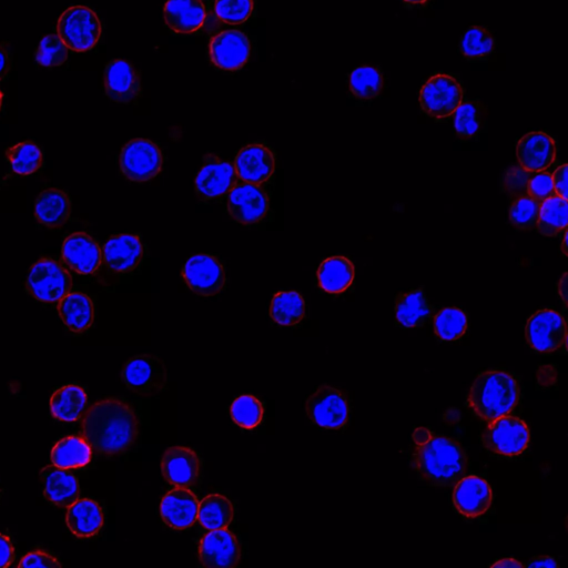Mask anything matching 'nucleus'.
Segmentation results:
<instances>
[{
  "label": "nucleus",
  "mask_w": 568,
  "mask_h": 568,
  "mask_svg": "<svg viewBox=\"0 0 568 568\" xmlns=\"http://www.w3.org/2000/svg\"><path fill=\"white\" fill-rule=\"evenodd\" d=\"M7 159L15 174L20 176L33 175L43 165L42 150L32 141L8 149Z\"/></svg>",
  "instance_id": "40"
},
{
  "label": "nucleus",
  "mask_w": 568,
  "mask_h": 568,
  "mask_svg": "<svg viewBox=\"0 0 568 568\" xmlns=\"http://www.w3.org/2000/svg\"><path fill=\"white\" fill-rule=\"evenodd\" d=\"M463 98L464 91L459 81L445 74L431 77L420 91V104L424 113L438 120L453 116L463 103Z\"/></svg>",
  "instance_id": "5"
},
{
  "label": "nucleus",
  "mask_w": 568,
  "mask_h": 568,
  "mask_svg": "<svg viewBox=\"0 0 568 568\" xmlns=\"http://www.w3.org/2000/svg\"><path fill=\"white\" fill-rule=\"evenodd\" d=\"M527 195L539 204L556 196L552 175L544 171L533 172L529 186H527Z\"/></svg>",
  "instance_id": "47"
},
{
  "label": "nucleus",
  "mask_w": 568,
  "mask_h": 568,
  "mask_svg": "<svg viewBox=\"0 0 568 568\" xmlns=\"http://www.w3.org/2000/svg\"><path fill=\"white\" fill-rule=\"evenodd\" d=\"M233 166L243 182L261 186L275 174L276 159L269 147L250 144L238 152Z\"/></svg>",
  "instance_id": "18"
},
{
  "label": "nucleus",
  "mask_w": 568,
  "mask_h": 568,
  "mask_svg": "<svg viewBox=\"0 0 568 568\" xmlns=\"http://www.w3.org/2000/svg\"><path fill=\"white\" fill-rule=\"evenodd\" d=\"M466 330H468V317L461 309L446 308L434 318L435 334L443 341L459 340Z\"/></svg>",
  "instance_id": "41"
},
{
  "label": "nucleus",
  "mask_w": 568,
  "mask_h": 568,
  "mask_svg": "<svg viewBox=\"0 0 568 568\" xmlns=\"http://www.w3.org/2000/svg\"><path fill=\"white\" fill-rule=\"evenodd\" d=\"M493 500L491 486L479 476H464L453 492L455 509L468 519H476L490 510Z\"/></svg>",
  "instance_id": "22"
},
{
  "label": "nucleus",
  "mask_w": 568,
  "mask_h": 568,
  "mask_svg": "<svg viewBox=\"0 0 568 568\" xmlns=\"http://www.w3.org/2000/svg\"><path fill=\"white\" fill-rule=\"evenodd\" d=\"M482 440L493 454L514 458L529 448L530 431L521 419L504 415L490 423Z\"/></svg>",
  "instance_id": "8"
},
{
  "label": "nucleus",
  "mask_w": 568,
  "mask_h": 568,
  "mask_svg": "<svg viewBox=\"0 0 568 568\" xmlns=\"http://www.w3.org/2000/svg\"><path fill=\"white\" fill-rule=\"evenodd\" d=\"M52 461L59 469L84 468L91 461V446L79 436H69L55 445Z\"/></svg>",
  "instance_id": "34"
},
{
  "label": "nucleus",
  "mask_w": 568,
  "mask_h": 568,
  "mask_svg": "<svg viewBox=\"0 0 568 568\" xmlns=\"http://www.w3.org/2000/svg\"><path fill=\"white\" fill-rule=\"evenodd\" d=\"M12 67V57L8 44H0V81L4 80Z\"/></svg>",
  "instance_id": "51"
},
{
  "label": "nucleus",
  "mask_w": 568,
  "mask_h": 568,
  "mask_svg": "<svg viewBox=\"0 0 568 568\" xmlns=\"http://www.w3.org/2000/svg\"><path fill=\"white\" fill-rule=\"evenodd\" d=\"M121 375L126 387L139 395L164 391L168 384L167 365L156 355H137L125 364Z\"/></svg>",
  "instance_id": "9"
},
{
  "label": "nucleus",
  "mask_w": 568,
  "mask_h": 568,
  "mask_svg": "<svg viewBox=\"0 0 568 568\" xmlns=\"http://www.w3.org/2000/svg\"><path fill=\"white\" fill-rule=\"evenodd\" d=\"M241 559L237 537L227 529L210 531L199 544V560L209 568L236 567Z\"/></svg>",
  "instance_id": "16"
},
{
  "label": "nucleus",
  "mask_w": 568,
  "mask_h": 568,
  "mask_svg": "<svg viewBox=\"0 0 568 568\" xmlns=\"http://www.w3.org/2000/svg\"><path fill=\"white\" fill-rule=\"evenodd\" d=\"M539 202L529 196L516 198L510 209V221L516 229H536L540 212Z\"/></svg>",
  "instance_id": "43"
},
{
  "label": "nucleus",
  "mask_w": 568,
  "mask_h": 568,
  "mask_svg": "<svg viewBox=\"0 0 568 568\" xmlns=\"http://www.w3.org/2000/svg\"><path fill=\"white\" fill-rule=\"evenodd\" d=\"M144 257V246L137 236L118 235L111 237L103 249L107 268L118 275L134 271Z\"/></svg>",
  "instance_id": "23"
},
{
  "label": "nucleus",
  "mask_w": 568,
  "mask_h": 568,
  "mask_svg": "<svg viewBox=\"0 0 568 568\" xmlns=\"http://www.w3.org/2000/svg\"><path fill=\"white\" fill-rule=\"evenodd\" d=\"M87 394L78 385H67L56 391L50 400V411L64 422L79 420L86 410Z\"/></svg>",
  "instance_id": "33"
},
{
  "label": "nucleus",
  "mask_w": 568,
  "mask_h": 568,
  "mask_svg": "<svg viewBox=\"0 0 568 568\" xmlns=\"http://www.w3.org/2000/svg\"><path fill=\"white\" fill-rule=\"evenodd\" d=\"M493 568L496 567H502V568H521L523 567V564H521L520 562H517L514 559H504L501 560L499 562H496L495 564L492 565Z\"/></svg>",
  "instance_id": "54"
},
{
  "label": "nucleus",
  "mask_w": 568,
  "mask_h": 568,
  "mask_svg": "<svg viewBox=\"0 0 568 568\" xmlns=\"http://www.w3.org/2000/svg\"><path fill=\"white\" fill-rule=\"evenodd\" d=\"M84 439L91 448L105 455L127 452L139 434V421L133 408L118 399L99 401L86 412Z\"/></svg>",
  "instance_id": "1"
},
{
  "label": "nucleus",
  "mask_w": 568,
  "mask_h": 568,
  "mask_svg": "<svg viewBox=\"0 0 568 568\" xmlns=\"http://www.w3.org/2000/svg\"><path fill=\"white\" fill-rule=\"evenodd\" d=\"M568 225L567 199L556 195L540 205L539 221L536 229L542 236L556 237L566 231Z\"/></svg>",
  "instance_id": "36"
},
{
  "label": "nucleus",
  "mask_w": 568,
  "mask_h": 568,
  "mask_svg": "<svg viewBox=\"0 0 568 568\" xmlns=\"http://www.w3.org/2000/svg\"><path fill=\"white\" fill-rule=\"evenodd\" d=\"M233 516L235 510L225 495L210 494L199 504L198 521L208 531L228 529Z\"/></svg>",
  "instance_id": "32"
},
{
  "label": "nucleus",
  "mask_w": 568,
  "mask_h": 568,
  "mask_svg": "<svg viewBox=\"0 0 568 568\" xmlns=\"http://www.w3.org/2000/svg\"><path fill=\"white\" fill-rule=\"evenodd\" d=\"M46 499L57 506L69 507L79 497V484L75 476L57 466H47L40 472Z\"/></svg>",
  "instance_id": "26"
},
{
  "label": "nucleus",
  "mask_w": 568,
  "mask_h": 568,
  "mask_svg": "<svg viewBox=\"0 0 568 568\" xmlns=\"http://www.w3.org/2000/svg\"><path fill=\"white\" fill-rule=\"evenodd\" d=\"M106 95L117 104H130L142 93L139 71L123 59L111 60L104 75Z\"/></svg>",
  "instance_id": "17"
},
{
  "label": "nucleus",
  "mask_w": 568,
  "mask_h": 568,
  "mask_svg": "<svg viewBox=\"0 0 568 568\" xmlns=\"http://www.w3.org/2000/svg\"><path fill=\"white\" fill-rule=\"evenodd\" d=\"M559 566L552 557H535L526 567L529 568H555Z\"/></svg>",
  "instance_id": "52"
},
{
  "label": "nucleus",
  "mask_w": 568,
  "mask_h": 568,
  "mask_svg": "<svg viewBox=\"0 0 568 568\" xmlns=\"http://www.w3.org/2000/svg\"><path fill=\"white\" fill-rule=\"evenodd\" d=\"M57 33L68 49L85 53L99 42L100 20L94 10L86 6L70 7L59 17Z\"/></svg>",
  "instance_id": "4"
},
{
  "label": "nucleus",
  "mask_w": 568,
  "mask_h": 568,
  "mask_svg": "<svg viewBox=\"0 0 568 568\" xmlns=\"http://www.w3.org/2000/svg\"><path fill=\"white\" fill-rule=\"evenodd\" d=\"M412 468L420 479L438 488H452L468 474V456L462 446L444 436L432 435L415 444Z\"/></svg>",
  "instance_id": "2"
},
{
  "label": "nucleus",
  "mask_w": 568,
  "mask_h": 568,
  "mask_svg": "<svg viewBox=\"0 0 568 568\" xmlns=\"http://www.w3.org/2000/svg\"><path fill=\"white\" fill-rule=\"evenodd\" d=\"M354 276V266L348 258L331 257L319 267V287L328 293L340 294L352 286Z\"/></svg>",
  "instance_id": "31"
},
{
  "label": "nucleus",
  "mask_w": 568,
  "mask_h": 568,
  "mask_svg": "<svg viewBox=\"0 0 568 568\" xmlns=\"http://www.w3.org/2000/svg\"><path fill=\"white\" fill-rule=\"evenodd\" d=\"M14 560V547L7 536L0 534V568L8 567Z\"/></svg>",
  "instance_id": "50"
},
{
  "label": "nucleus",
  "mask_w": 568,
  "mask_h": 568,
  "mask_svg": "<svg viewBox=\"0 0 568 568\" xmlns=\"http://www.w3.org/2000/svg\"><path fill=\"white\" fill-rule=\"evenodd\" d=\"M230 414L233 422L241 429L253 430L265 417V408L256 397L242 395L231 404Z\"/></svg>",
  "instance_id": "42"
},
{
  "label": "nucleus",
  "mask_w": 568,
  "mask_h": 568,
  "mask_svg": "<svg viewBox=\"0 0 568 568\" xmlns=\"http://www.w3.org/2000/svg\"><path fill=\"white\" fill-rule=\"evenodd\" d=\"M404 3L409 5H425L426 3H429V0H404Z\"/></svg>",
  "instance_id": "56"
},
{
  "label": "nucleus",
  "mask_w": 568,
  "mask_h": 568,
  "mask_svg": "<svg viewBox=\"0 0 568 568\" xmlns=\"http://www.w3.org/2000/svg\"><path fill=\"white\" fill-rule=\"evenodd\" d=\"M306 316V302L297 291L279 292L273 297L270 317L282 327H294Z\"/></svg>",
  "instance_id": "35"
},
{
  "label": "nucleus",
  "mask_w": 568,
  "mask_h": 568,
  "mask_svg": "<svg viewBox=\"0 0 568 568\" xmlns=\"http://www.w3.org/2000/svg\"><path fill=\"white\" fill-rule=\"evenodd\" d=\"M119 164L121 172L128 180L141 184L160 174L164 156L155 142L134 139L121 150Z\"/></svg>",
  "instance_id": "6"
},
{
  "label": "nucleus",
  "mask_w": 568,
  "mask_h": 568,
  "mask_svg": "<svg viewBox=\"0 0 568 568\" xmlns=\"http://www.w3.org/2000/svg\"><path fill=\"white\" fill-rule=\"evenodd\" d=\"M520 398L516 380L502 371L483 372L472 385L469 405L486 422L509 414Z\"/></svg>",
  "instance_id": "3"
},
{
  "label": "nucleus",
  "mask_w": 568,
  "mask_h": 568,
  "mask_svg": "<svg viewBox=\"0 0 568 568\" xmlns=\"http://www.w3.org/2000/svg\"><path fill=\"white\" fill-rule=\"evenodd\" d=\"M533 172L525 170L523 167L514 166L505 172L502 182V189L512 197L520 198L527 195V186Z\"/></svg>",
  "instance_id": "46"
},
{
  "label": "nucleus",
  "mask_w": 568,
  "mask_h": 568,
  "mask_svg": "<svg viewBox=\"0 0 568 568\" xmlns=\"http://www.w3.org/2000/svg\"><path fill=\"white\" fill-rule=\"evenodd\" d=\"M2 104H3V94L2 91H0V108H2Z\"/></svg>",
  "instance_id": "58"
},
{
  "label": "nucleus",
  "mask_w": 568,
  "mask_h": 568,
  "mask_svg": "<svg viewBox=\"0 0 568 568\" xmlns=\"http://www.w3.org/2000/svg\"><path fill=\"white\" fill-rule=\"evenodd\" d=\"M66 267L79 275H93L101 266L103 252L98 243L85 232L69 236L62 248Z\"/></svg>",
  "instance_id": "21"
},
{
  "label": "nucleus",
  "mask_w": 568,
  "mask_h": 568,
  "mask_svg": "<svg viewBox=\"0 0 568 568\" xmlns=\"http://www.w3.org/2000/svg\"><path fill=\"white\" fill-rule=\"evenodd\" d=\"M164 17L167 26L175 33L191 34L204 26L206 8L201 0H168Z\"/></svg>",
  "instance_id": "25"
},
{
  "label": "nucleus",
  "mask_w": 568,
  "mask_h": 568,
  "mask_svg": "<svg viewBox=\"0 0 568 568\" xmlns=\"http://www.w3.org/2000/svg\"><path fill=\"white\" fill-rule=\"evenodd\" d=\"M525 336L535 351L555 352L566 344V322L559 312L550 309L541 310L527 321Z\"/></svg>",
  "instance_id": "11"
},
{
  "label": "nucleus",
  "mask_w": 568,
  "mask_h": 568,
  "mask_svg": "<svg viewBox=\"0 0 568 568\" xmlns=\"http://www.w3.org/2000/svg\"><path fill=\"white\" fill-rule=\"evenodd\" d=\"M58 312L66 327L75 333L88 331L95 320L94 303L84 293L66 294L58 303Z\"/></svg>",
  "instance_id": "28"
},
{
  "label": "nucleus",
  "mask_w": 568,
  "mask_h": 568,
  "mask_svg": "<svg viewBox=\"0 0 568 568\" xmlns=\"http://www.w3.org/2000/svg\"><path fill=\"white\" fill-rule=\"evenodd\" d=\"M559 293L560 297L564 302V306H567V273H564L563 278L560 280L559 283Z\"/></svg>",
  "instance_id": "55"
},
{
  "label": "nucleus",
  "mask_w": 568,
  "mask_h": 568,
  "mask_svg": "<svg viewBox=\"0 0 568 568\" xmlns=\"http://www.w3.org/2000/svg\"><path fill=\"white\" fill-rule=\"evenodd\" d=\"M306 411L310 421L322 429L338 430L347 424L349 404L344 394L329 385H321L308 399Z\"/></svg>",
  "instance_id": "10"
},
{
  "label": "nucleus",
  "mask_w": 568,
  "mask_h": 568,
  "mask_svg": "<svg viewBox=\"0 0 568 568\" xmlns=\"http://www.w3.org/2000/svg\"><path fill=\"white\" fill-rule=\"evenodd\" d=\"M563 255L567 257V232H565V236L563 238L562 246H561Z\"/></svg>",
  "instance_id": "57"
},
{
  "label": "nucleus",
  "mask_w": 568,
  "mask_h": 568,
  "mask_svg": "<svg viewBox=\"0 0 568 568\" xmlns=\"http://www.w3.org/2000/svg\"><path fill=\"white\" fill-rule=\"evenodd\" d=\"M161 472L170 485L189 489L199 480L198 455L186 446H172L161 460Z\"/></svg>",
  "instance_id": "20"
},
{
  "label": "nucleus",
  "mask_w": 568,
  "mask_h": 568,
  "mask_svg": "<svg viewBox=\"0 0 568 568\" xmlns=\"http://www.w3.org/2000/svg\"><path fill=\"white\" fill-rule=\"evenodd\" d=\"M516 156L527 171L540 172L550 168L556 159L555 140L542 131L525 135L517 144Z\"/></svg>",
  "instance_id": "24"
},
{
  "label": "nucleus",
  "mask_w": 568,
  "mask_h": 568,
  "mask_svg": "<svg viewBox=\"0 0 568 568\" xmlns=\"http://www.w3.org/2000/svg\"><path fill=\"white\" fill-rule=\"evenodd\" d=\"M18 566L20 568H59L62 565L54 556L38 551L26 555Z\"/></svg>",
  "instance_id": "48"
},
{
  "label": "nucleus",
  "mask_w": 568,
  "mask_h": 568,
  "mask_svg": "<svg viewBox=\"0 0 568 568\" xmlns=\"http://www.w3.org/2000/svg\"><path fill=\"white\" fill-rule=\"evenodd\" d=\"M383 85L384 79L381 71L370 66L354 69L349 78L351 94L361 100L377 98Z\"/></svg>",
  "instance_id": "38"
},
{
  "label": "nucleus",
  "mask_w": 568,
  "mask_h": 568,
  "mask_svg": "<svg viewBox=\"0 0 568 568\" xmlns=\"http://www.w3.org/2000/svg\"><path fill=\"white\" fill-rule=\"evenodd\" d=\"M495 39L488 29L473 26L468 29L461 40L460 50L470 62H481L489 59L494 53Z\"/></svg>",
  "instance_id": "37"
},
{
  "label": "nucleus",
  "mask_w": 568,
  "mask_h": 568,
  "mask_svg": "<svg viewBox=\"0 0 568 568\" xmlns=\"http://www.w3.org/2000/svg\"><path fill=\"white\" fill-rule=\"evenodd\" d=\"M187 286L201 297H215L225 289L227 277L219 260L210 255L192 256L181 272Z\"/></svg>",
  "instance_id": "12"
},
{
  "label": "nucleus",
  "mask_w": 568,
  "mask_h": 568,
  "mask_svg": "<svg viewBox=\"0 0 568 568\" xmlns=\"http://www.w3.org/2000/svg\"><path fill=\"white\" fill-rule=\"evenodd\" d=\"M228 211L241 225H256L267 216L269 197L261 186L237 184L229 191Z\"/></svg>",
  "instance_id": "13"
},
{
  "label": "nucleus",
  "mask_w": 568,
  "mask_h": 568,
  "mask_svg": "<svg viewBox=\"0 0 568 568\" xmlns=\"http://www.w3.org/2000/svg\"><path fill=\"white\" fill-rule=\"evenodd\" d=\"M433 308L422 289L401 294L395 303V318L404 328H420L428 322Z\"/></svg>",
  "instance_id": "30"
},
{
  "label": "nucleus",
  "mask_w": 568,
  "mask_h": 568,
  "mask_svg": "<svg viewBox=\"0 0 568 568\" xmlns=\"http://www.w3.org/2000/svg\"><path fill=\"white\" fill-rule=\"evenodd\" d=\"M73 287L69 273L52 259H42L30 269L26 290L36 300L54 303L62 300Z\"/></svg>",
  "instance_id": "7"
},
{
  "label": "nucleus",
  "mask_w": 568,
  "mask_h": 568,
  "mask_svg": "<svg viewBox=\"0 0 568 568\" xmlns=\"http://www.w3.org/2000/svg\"><path fill=\"white\" fill-rule=\"evenodd\" d=\"M432 432L429 431L428 429H417L413 432L412 438H413V442L414 444H421L424 443L426 441H428L431 436H432Z\"/></svg>",
  "instance_id": "53"
},
{
  "label": "nucleus",
  "mask_w": 568,
  "mask_h": 568,
  "mask_svg": "<svg viewBox=\"0 0 568 568\" xmlns=\"http://www.w3.org/2000/svg\"><path fill=\"white\" fill-rule=\"evenodd\" d=\"M568 166L566 164L557 168L552 175L556 194L564 199L568 198Z\"/></svg>",
  "instance_id": "49"
},
{
  "label": "nucleus",
  "mask_w": 568,
  "mask_h": 568,
  "mask_svg": "<svg viewBox=\"0 0 568 568\" xmlns=\"http://www.w3.org/2000/svg\"><path fill=\"white\" fill-rule=\"evenodd\" d=\"M255 9L253 0H216L215 12L222 23L240 25L246 23Z\"/></svg>",
  "instance_id": "44"
},
{
  "label": "nucleus",
  "mask_w": 568,
  "mask_h": 568,
  "mask_svg": "<svg viewBox=\"0 0 568 568\" xmlns=\"http://www.w3.org/2000/svg\"><path fill=\"white\" fill-rule=\"evenodd\" d=\"M237 184L235 166L216 155L205 156L196 178V192L201 200H211L226 195Z\"/></svg>",
  "instance_id": "14"
},
{
  "label": "nucleus",
  "mask_w": 568,
  "mask_h": 568,
  "mask_svg": "<svg viewBox=\"0 0 568 568\" xmlns=\"http://www.w3.org/2000/svg\"><path fill=\"white\" fill-rule=\"evenodd\" d=\"M199 502L197 496L187 488L168 492L160 504L162 521L172 530L190 529L198 521Z\"/></svg>",
  "instance_id": "19"
},
{
  "label": "nucleus",
  "mask_w": 568,
  "mask_h": 568,
  "mask_svg": "<svg viewBox=\"0 0 568 568\" xmlns=\"http://www.w3.org/2000/svg\"><path fill=\"white\" fill-rule=\"evenodd\" d=\"M69 530L80 539L96 536L104 526V513L93 500H77L67 512Z\"/></svg>",
  "instance_id": "29"
},
{
  "label": "nucleus",
  "mask_w": 568,
  "mask_h": 568,
  "mask_svg": "<svg viewBox=\"0 0 568 568\" xmlns=\"http://www.w3.org/2000/svg\"><path fill=\"white\" fill-rule=\"evenodd\" d=\"M71 210V200L63 190L47 189L36 200V218L49 229L65 226L71 216Z\"/></svg>",
  "instance_id": "27"
},
{
  "label": "nucleus",
  "mask_w": 568,
  "mask_h": 568,
  "mask_svg": "<svg viewBox=\"0 0 568 568\" xmlns=\"http://www.w3.org/2000/svg\"><path fill=\"white\" fill-rule=\"evenodd\" d=\"M68 48L58 35H47L40 42L36 60L40 66L53 68L62 66L67 62Z\"/></svg>",
  "instance_id": "45"
},
{
  "label": "nucleus",
  "mask_w": 568,
  "mask_h": 568,
  "mask_svg": "<svg viewBox=\"0 0 568 568\" xmlns=\"http://www.w3.org/2000/svg\"><path fill=\"white\" fill-rule=\"evenodd\" d=\"M209 48L212 64L226 71L240 70L251 54L250 40L240 30H227L213 36Z\"/></svg>",
  "instance_id": "15"
},
{
  "label": "nucleus",
  "mask_w": 568,
  "mask_h": 568,
  "mask_svg": "<svg viewBox=\"0 0 568 568\" xmlns=\"http://www.w3.org/2000/svg\"><path fill=\"white\" fill-rule=\"evenodd\" d=\"M485 107L480 101H466L454 113V127L460 138L470 139L478 135L483 127Z\"/></svg>",
  "instance_id": "39"
}]
</instances>
